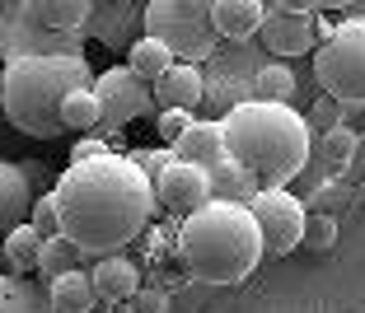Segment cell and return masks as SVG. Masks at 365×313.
I'll return each instance as SVG.
<instances>
[{"label":"cell","instance_id":"cell-32","mask_svg":"<svg viewBox=\"0 0 365 313\" xmlns=\"http://www.w3.org/2000/svg\"><path fill=\"white\" fill-rule=\"evenodd\" d=\"M131 313H169V290H136L127 299Z\"/></svg>","mask_w":365,"mask_h":313},{"label":"cell","instance_id":"cell-6","mask_svg":"<svg viewBox=\"0 0 365 313\" xmlns=\"http://www.w3.org/2000/svg\"><path fill=\"white\" fill-rule=\"evenodd\" d=\"M314 75L337 108H365V19L328 28L314 52Z\"/></svg>","mask_w":365,"mask_h":313},{"label":"cell","instance_id":"cell-5","mask_svg":"<svg viewBox=\"0 0 365 313\" xmlns=\"http://www.w3.org/2000/svg\"><path fill=\"white\" fill-rule=\"evenodd\" d=\"M140 33L155 38L178 65H202L220 47L211 23V0H150L140 5Z\"/></svg>","mask_w":365,"mask_h":313},{"label":"cell","instance_id":"cell-34","mask_svg":"<svg viewBox=\"0 0 365 313\" xmlns=\"http://www.w3.org/2000/svg\"><path fill=\"white\" fill-rule=\"evenodd\" d=\"M108 313H131V309H127V304H118V309H108Z\"/></svg>","mask_w":365,"mask_h":313},{"label":"cell","instance_id":"cell-20","mask_svg":"<svg viewBox=\"0 0 365 313\" xmlns=\"http://www.w3.org/2000/svg\"><path fill=\"white\" fill-rule=\"evenodd\" d=\"M173 65H178V61H173V56L164 52L155 38H145V33H140L136 43L127 47V70H131V75H136L145 89H155V85H160V80L173 70Z\"/></svg>","mask_w":365,"mask_h":313},{"label":"cell","instance_id":"cell-22","mask_svg":"<svg viewBox=\"0 0 365 313\" xmlns=\"http://www.w3.org/2000/svg\"><path fill=\"white\" fill-rule=\"evenodd\" d=\"M295 98V70L281 61H267L253 70V80H248V103H286Z\"/></svg>","mask_w":365,"mask_h":313},{"label":"cell","instance_id":"cell-21","mask_svg":"<svg viewBox=\"0 0 365 313\" xmlns=\"http://www.w3.org/2000/svg\"><path fill=\"white\" fill-rule=\"evenodd\" d=\"M38 253H43V238L29 229V220L0 238V262H5V276H33V271H38Z\"/></svg>","mask_w":365,"mask_h":313},{"label":"cell","instance_id":"cell-16","mask_svg":"<svg viewBox=\"0 0 365 313\" xmlns=\"http://www.w3.org/2000/svg\"><path fill=\"white\" fill-rule=\"evenodd\" d=\"M29 211H33L29 178L19 173V164L0 159V238L10 234V229H19L24 220H29Z\"/></svg>","mask_w":365,"mask_h":313},{"label":"cell","instance_id":"cell-23","mask_svg":"<svg viewBox=\"0 0 365 313\" xmlns=\"http://www.w3.org/2000/svg\"><path fill=\"white\" fill-rule=\"evenodd\" d=\"M0 313H52L43 281H33V276H0Z\"/></svg>","mask_w":365,"mask_h":313},{"label":"cell","instance_id":"cell-15","mask_svg":"<svg viewBox=\"0 0 365 313\" xmlns=\"http://www.w3.org/2000/svg\"><path fill=\"white\" fill-rule=\"evenodd\" d=\"M211 23H215V38L248 43L262 28V0H211Z\"/></svg>","mask_w":365,"mask_h":313},{"label":"cell","instance_id":"cell-26","mask_svg":"<svg viewBox=\"0 0 365 313\" xmlns=\"http://www.w3.org/2000/svg\"><path fill=\"white\" fill-rule=\"evenodd\" d=\"M319 154L328 169H346V164L356 159V131L351 127H333V131H323V141H319Z\"/></svg>","mask_w":365,"mask_h":313},{"label":"cell","instance_id":"cell-4","mask_svg":"<svg viewBox=\"0 0 365 313\" xmlns=\"http://www.w3.org/2000/svg\"><path fill=\"white\" fill-rule=\"evenodd\" d=\"M178 262L202 285H239L262 262V238L248 206L206 201L178 225Z\"/></svg>","mask_w":365,"mask_h":313},{"label":"cell","instance_id":"cell-24","mask_svg":"<svg viewBox=\"0 0 365 313\" xmlns=\"http://www.w3.org/2000/svg\"><path fill=\"white\" fill-rule=\"evenodd\" d=\"M80 262H85V253L56 234V238L43 243V253H38V271H33V276H43V285H47V281H56V276H66V271H80Z\"/></svg>","mask_w":365,"mask_h":313},{"label":"cell","instance_id":"cell-14","mask_svg":"<svg viewBox=\"0 0 365 313\" xmlns=\"http://www.w3.org/2000/svg\"><path fill=\"white\" fill-rule=\"evenodd\" d=\"M178 164H197V169L211 173L215 164L225 159V141H220V122H192L178 141L169 145Z\"/></svg>","mask_w":365,"mask_h":313},{"label":"cell","instance_id":"cell-31","mask_svg":"<svg viewBox=\"0 0 365 313\" xmlns=\"http://www.w3.org/2000/svg\"><path fill=\"white\" fill-rule=\"evenodd\" d=\"M127 159L136 164V169L145 173V178H155V173H160L164 164H173V150H169V145H160V150H131Z\"/></svg>","mask_w":365,"mask_h":313},{"label":"cell","instance_id":"cell-8","mask_svg":"<svg viewBox=\"0 0 365 313\" xmlns=\"http://www.w3.org/2000/svg\"><path fill=\"white\" fill-rule=\"evenodd\" d=\"M94 103H98V127L89 131V136H98V141L113 145L118 131H127L131 122H140L155 108V94L131 75L127 65H118V70L94 75Z\"/></svg>","mask_w":365,"mask_h":313},{"label":"cell","instance_id":"cell-33","mask_svg":"<svg viewBox=\"0 0 365 313\" xmlns=\"http://www.w3.org/2000/svg\"><path fill=\"white\" fill-rule=\"evenodd\" d=\"M337 112H342V108H337L333 98H319V103H314V117H304V127H314V122H319L323 131H333V127H342V122H337Z\"/></svg>","mask_w":365,"mask_h":313},{"label":"cell","instance_id":"cell-27","mask_svg":"<svg viewBox=\"0 0 365 313\" xmlns=\"http://www.w3.org/2000/svg\"><path fill=\"white\" fill-rule=\"evenodd\" d=\"M29 229L38 238H56V201H52V192H43V196H33V211H29Z\"/></svg>","mask_w":365,"mask_h":313},{"label":"cell","instance_id":"cell-13","mask_svg":"<svg viewBox=\"0 0 365 313\" xmlns=\"http://www.w3.org/2000/svg\"><path fill=\"white\" fill-rule=\"evenodd\" d=\"M136 23H140V5H131V0L94 5V14H89V28H94V38L108 52H127L136 43Z\"/></svg>","mask_w":365,"mask_h":313},{"label":"cell","instance_id":"cell-17","mask_svg":"<svg viewBox=\"0 0 365 313\" xmlns=\"http://www.w3.org/2000/svg\"><path fill=\"white\" fill-rule=\"evenodd\" d=\"M155 103L160 108H178V112H192L197 103H202L206 94V75H202V65H173L169 75L160 80V85L150 89Z\"/></svg>","mask_w":365,"mask_h":313},{"label":"cell","instance_id":"cell-7","mask_svg":"<svg viewBox=\"0 0 365 313\" xmlns=\"http://www.w3.org/2000/svg\"><path fill=\"white\" fill-rule=\"evenodd\" d=\"M319 14H323V10H319V5H309V0H277V5H262L258 43L272 52V61L286 65L290 56L314 52V43L323 38Z\"/></svg>","mask_w":365,"mask_h":313},{"label":"cell","instance_id":"cell-25","mask_svg":"<svg viewBox=\"0 0 365 313\" xmlns=\"http://www.w3.org/2000/svg\"><path fill=\"white\" fill-rule=\"evenodd\" d=\"M61 127L66 131H80V136H89V131L98 127L94 89H76V94H66V103H61Z\"/></svg>","mask_w":365,"mask_h":313},{"label":"cell","instance_id":"cell-30","mask_svg":"<svg viewBox=\"0 0 365 313\" xmlns=\"http://www.w3.org/2000/svg\"><path fill=\"white\" fill-rule=\"evenodd\" d=\"M103 154H118V141L108 145V141H98V136H80V141L71 145V164H85V159H103Z\"/></svg>","mask_w":365,"mask_h":313},{"label":"cell","instance_id":"cell-19","mask_svg":"<svg viewBox=\"0 0 365 313\" xmlns=\"http://www.w3.org/2000/svg\"><path fill=\"white\" fill-rule=\"evenodd\" d=\"M206 183H211V201H225V206H248L262 192V183L253 178V173H244L235 159H220L211 173H206Z\"/></svg>","mask_w":365,"mask_h":313},{"label":"cell","instance_id":"cell-28","mask_svg":"<svg viewBox=\"0 0 365 313\" xmlns=\"http://www.w3.org/2000/svg\"><path fill=\"white\" fill-rule=\"evenodd\" d=\"M192 122H197L192 112H178V108H160V112H155V131H160V141H164V145H173L182 131L192 127Z\"/></svg>","mask_w":365,"mask_h":313},{"label":"cell","instance_id":"cell-11","mask_svg":"<svg viewBox=\"0 0 365 313\" xmlns=\"http://www.w3.org/2000/svg\"><path fill=\"white\" fill-rule=\"evenodd\" d=\"M14 10H19L38 33H47V38H66V43H76L80 28H89L94 5H89V0H19Z\"/></svg>","mask_w":365,"mask_h":313},{"label":"cell","instance_id":"cell-12","mask_svg":"<svg viewBox=\"0 0 365 313\" xmlns=\"http://www.w3.org/2000/svg\"><path fill=\"white\" fill-rule=\"evenodd\" d=\"M89 281H94V295L103 309H118V304H127L140 290V267L131 258H98Z\"/></svg>","mask_w":365,"mask_h":313},{"label":"cell","instance_id":"cell-29","mask_svg":"<svg viewBox=\"0 0 365 313\" xmlns=\"http://www.w3.org/2000/svg\"><path fill=\"white\" fill-rule=\"evenodd\" d=\"M304 243H309V248H333V243H337V220L333 216L304 220Z\"/></svg>","mask_w":365,"mask_h":313},{"label":"cell","instance_id":"cell-1","mask_svg":"<svg viewBox=\"0 0 365 313\" xmlns=\"http://www.w3.org/2000/svg\"><path fill=\"white\" fill-rule=\"evenodd\" d=\"M56 234L76 243L85 258H118L136 243L155 216L150 178L127 154L71 164L52 183Z\"/></svg>","mask_w":365,"mask_h":313},{"label":"cell","instance_id":"cell-35","mask_svg":"<svg viewBox=\"0 0 365 313\" xmlns=\"http://www.w3.org/2000/svg\"><path fill=\"white\" fill-rule=\"evenodd\" d=\"M0 276H5V262H0Z\"/></svg>","mask_w":365,"mask_h":313},{"label":"cell","instance_id":"cell-9","mask_svg":"<svg viewBox=\"0 0 365 313\" xmlns=\"http://www.w3.org/2000/svg\"><path fill=\"white\" fill-rule=\"evenodd\" d=\"M248 216L258 225V238H262V258H286L304 243V211L300 196H290L286 187H262L253 201H248Z\"/></svg>","mask_w":365,"mask_h":313},{"label":"cell","instance_id":"cell-18","mask_svg":"<svg viewBox=\"0 0 365 313\" xmlns=\"http://www.w3.org/2000/svg\"><path fill=\"white\" fill-rule=\"evenodd\" d=\"M47 290V304H52V313H94L98 309V295H94V281H89V271H66V276H56V281L43 285Z\"/></svg>","mask_w":365,"mask_h":313},{"label":"cell","instance_id":"cell-2","mask_svg":"<svg viewBox=\"0 0 365 313\" xmlns=\"http://www.w3.org/2000/svg\"><path fill=\"white\" fill-rule=\"evenodd\" d=\"M225 159H235L244 173H253L262 187H281L300 178L309 164L314 136L304 117L286 103H239L220 117Z\"/></svg>","mask_w":365,"mask_h":313},{"label":"cell","instance_id":"cell-3","mask_svg":"<svg viewBox=\"0 0 365 313\" xmlns=\"http://www.w3.org/2000/svg\"><path fill=\"white\" fill-rule=\"evenodd\" d=\"M76 89H94V70L80 52L71 56H14L0 65V112L14 131L33 141H56L66 136L61 127V103Z\"/></svg>","mask_w":365,"mask_h":313},{"label":"cell","instance_id":"cell-10","mask_svg":"<svg viewBox=\"0 0 365 313\" xmlns=\"http://www.w3.org/2000/svg\"><path fill=\"white\" fill-rule=\"evenodd\" d=\"M150 192H155V206H164V211H173V216H182V220L211 201L206 169H197V164H178V159L164 164V169L150 178Z\"/></svg>","mask_w":365,"mask_h":313}]
</instances>
